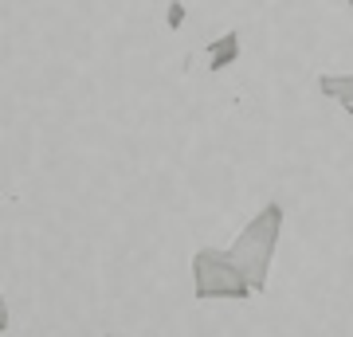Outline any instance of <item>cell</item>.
I'll list each match as a JSON object with an SVG mask.
<instances>
[{
    "label": "cell",
    "instance_id": "cell-1",
    "mask_svg": "<svg viewBox=\"0 0 353 337\" xmlns=\"http://www.w3.org/2000/svg\"><path fill=\"white\" fill-rule=\"evenodd\" d=\"M283 220H287V216H283V204L271 200V204H263V208L240 227V236L232 239V247H228L232 263L243 271V278L252 283L255 294L267 290V275H271L279 236H283Z\"/></svg>",
    "mask_w": 353,
    "mask_h": 337
},
{
    "label": "cell",
    "instance_id": "cell-2",
    "mask_svg": "<svg viewBox=\"0 0 353 337\" xmlns=\"http://www.w3.org/2000/svg\"><path fill=\"white\" fill-rule=\"evenodd\" d=\"M192 294H196V302H216V298L243 302V298H252L255 290L243 278L240 267L232 263L228 251L196 247V255H192Z\"/></svg>",
    "mask_w": 353,
    "mask_h": 337
},
{
    "label": "cell",
    "instance_id": "cell-3",
    "mask_svg": "<svg viewBox=\"0 0 353 337\" xmlns=\"http://www.w3.org/2000/svg\"><path fill=\"white\" fill-rule=\"evenodd\" d=\"M236 59H240V32H224V36H216L208 43V71L212 75L228 71Z\"/></svg>",
    "mask_w": 353,
    "mask_h": 337
},
{
    "label": "cell",
    "instance_id": "cell-4",
    "mask_svg": "<svg viewBox=\"0 0 353 337\" xmlns=\"http://www.w3.org/2000/svg\"><path fill=\"white\" fill-rule=\"evenodd\" d=\"M318 90L353 118V75H318Z\"/></svg>",
    "mask_w": 353,
    "mask_h": 337
},
{
    "label": "cell",
    "instance_id": "cell-5",
    "mask_svg": "<svg viewBox=\"0 0 353 337\" xmlns=\"http://www.w3.org/2000/svg\"><path fill=\"white\" fill-rule=\"evenodd\" d=\"M181 24H185V4H181V0H169V12H165V28H169V32H181Z\"/></svg>",
    "mask_w": 353,
    "mask_h": 337
},
{
    "label": "cell",
    "instance_id": "cell-6",
    "mask_svg": "<svg viewBox=\"0 0 353 337\" xmlns=\"http://www.w3.org/2000/svg\"><path fill=\"white\" fill-rule=\"evenodd\" d=\"M345 4H350V8H353V0H345Z\"/></svg>",
    "mask_w": 353,
    "mask_h": 337
}]
</instances>
